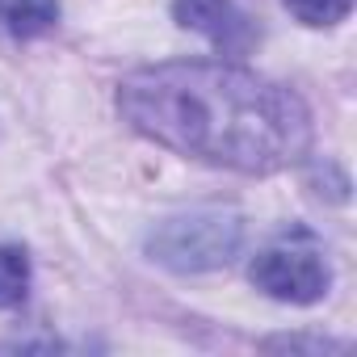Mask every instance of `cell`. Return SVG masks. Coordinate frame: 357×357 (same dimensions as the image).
Masks as SVG:
<instances>
[{"instance_id": "obj_1", "label": "cell", "mask_w": 357, "mask_h": 357, "mask_svg": "<svg viewBox=\"0 0 357 357\" xmlns=\"http://www.w3.org/2000/svg\"><path fill=\"white\" fill-rule=\"evenodd\" d=\"M118 105L126 122L181 155L236 172H278L311 143L307 105L236 63H155L135 72Z\"/></svg>"}, {"instance_id": "obj_5", "label": "cell", "mask_w": 357, "mask_h": 357, "mask_svg": "<svg viewBox=\"0 0 357 357\" xmlns=\"http://www.w3.org/2000/svg\"><path fill=\"white\" fill-rule=\"evenodd\" d=\"M0 22H5L17 38H38L59 22V0H5Z\"/></svg>"}, {"instance_id": "obj_3", "label": "cell", "mask_w": 357, "mask_h": 357, "mask_svg": "<svg viewBox=\"0 0 357 357\" xmlns=\"http://www.w3.org/2000/svg\"><path fill=\"white\" fill-rule=\"evenodd\" d=\"M252 282L269 298L282 303H315L328 294V261L324 244L307 227H290L269 240L252 261Z\"/></svg>"}, {"instance_id": "obj_2", "label": "cell", "mask_w": 357, "mask_h": 357, "mask_svg": "<svg viewBox=\"0 0 357 357\" xmlns=\"http://www.w3.org/2000/svg\"><path fill=\"white\" fill-rule=\"evenodd\" d=\"M240 236L244 227L231 211H194L181 219H168L151 236V257L176 273H202L227 265L240 248Z\"/></svg>"}, {"instance_id": "obj_4", "label": "cell", "mask_w": 357, "mask_h": 357, "mask_svg": "<svg viewBox=\"0 0 357 357\" xmlns=\"http://www.w3.org/2000/svg\"><path fill=\"white\" fill-rule=\"evenodd\" d=\"M176 22L185 30L206 34L223 51H240L248 43V17L231 0H176Z\"/></svg>"}, {"instance_id": "obj_7", "label": "cell", "mask_w": 357, "mask_h": 357, "mask_svg": "<svg viewBox=\"0 0 357 357\" xmlns=\"http://www.w3.org/2000/svg\"><path fill=\"white\" fill-rule=\"evenodd\" d=\"M286 9L307 26H336L349 17L353 0H286Z\"/></svg>"}, {"instance_id": "obj_6", "label": "cell", "mask_w": 357, "mask_h": 357, "mask_svg": "<svg viewBox=\"0 0 357 357\" xmlns=\"http://www.w3.org/2000/svg\"><path fill=\"white\" fill-rule=\"evenodd\" d=\"M30 290V261L22 248L0 244V307H17Z\"/></svg>"}]
</instances>
